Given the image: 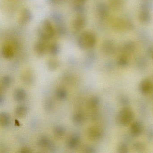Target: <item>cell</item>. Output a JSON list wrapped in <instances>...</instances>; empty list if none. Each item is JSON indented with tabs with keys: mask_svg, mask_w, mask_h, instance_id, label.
<instances>
[{
	"mask_svg": "<svg viewBox=\"0 0 153 153\" xmlns=\"http://www.w3.org/2000/svg\"><path fill=\"white\" fill-rule=\"evenodd\" d=\"M39 38L48 42L52 38L55 33V29L50 20L44 19L40 24L38 28Z\"/></svg>",
	"mask_w": 153,
	"mask_h": 153,
	"instance_id": "cell-1",
	"label": "cell"
},
{
	"mask_svg": "<svg viewBox=\"0 0 153 153\" xmlns=\"http://www.w3.org/2000/svg\"><path fill=\"white\" fill-rule=\"evenodd\" d=\"M96 43V38L94 34L88 31H84L78 39V44L83 50L93 48Z\"/></svg>",
	"mask_w": 153,
	"mask_h": 153,
	"instance_id": "cell-2",
	"label": "cell"
},
{
	"mask_svg": "<svg viewBox=\"0 0 153 153\" xmlns=\"http://www.w3.org/2000/svg\"><path fill=\"white\" fill-rule=\"evenodd\" d=\"M133 118L132 112L128 108L123 109L119 113L118 120L123 125H127L132 120Z\"/></svg>",
	"mask_w": 153,
	"mask_h": 153,
	"instance_id": "cell-3",
	"label": "cell"
},
{
	"mask_svg": "<svg viewBox=\"0 0 153 153\" xmlns=\"http://www.w3.org/2000/svg\"><path fill=\"white\" fill-rule=\"evenodd\" d=\"M85 19L84 16L79 15L76 17L71 23V28L74 33L80 32L85 27Z\"/></svg>",
	"mask_w": 153,
	"mask_h": 153,
	"instance_id": "cell-4",
	"label": "cell"
},
{
	"mask_svg": "<svg viewBox=\"0 0 153 153\" xmlns=\"http://www.w3.org/2000/svg\"><path fill=\"white\" fill-rule=\"evenodd\" d=\"M32 19V14L29 10L24 8L21 10L18 18V23L20 25H26Z\"/></svg>",
	"mask_w": 153,
	"mask_h": 153,
	"instance_id": "cell-5",
	"label": "cell"
},
{
	"mask_svg": "<svg viewBox=\"0 0 153 153\" xmlns=\"http://www.w3.org/2000/svg\"><path fill=\"white\" fill-rule=\"evenodd\" d=\"M48 42L39 39L36 42L34 45V50L37 54L42 55L45 53L47 49V43Z\"/></svg>",
	"mask_w": 153,
	"mask_h": 153,
	"instance_id": "cell-6",
	"label": "cell"
},
{
	"mask_svg": "<svg viewBox=\"0 0 153 153\" xmlns=\"http://www.w3.org/2000/svg\"><path fill=\"white\" fill-rule=\"evenodd\" d=\"M2 53L3 56L6 59H11L15 54L14 46L10 44L5 45L2 48Z\"/></svg>",
	"mask_w": 153,
	"mask_h": 153,
	"instance_id": "cell-7",
	"label": "cell"
},
{
	"mask_svg": "<svg viewBox=\"0 0 153 153\" xmlns=\"http://www.w3.org/2000/svg\"><path fill=\"white\" fill-rule=\"evenodd\" d=\"M151 88V84L149 80L145 79L140 84V89L143 93H147L150 91Z\"/></svg>",
	"mask_w": 153,
	"mask_h": 153,
	"instance_id": "cell-8",
	"label": "cell"
},
{
	"mask_svg": "<svg viewBox=\"0 0 153 153\" xmlns=\"http://www.w3.org/2000/svg\"><path fill=\"white\" fill-rule=\"evenodd\" d=\"M131 128V131L134 136H138L140 134L142 131V127L138 123H133Z\"/></svg>",
	"mask_w": 153,
	"mask_h": 153,
	"instance_id": "cell-9",
	"label": "cell"
},
{
	"mask_svg": "<svg viewBox=\"0 0 153 153\" xmlns=\"http://www.w3.org/2000/svg\"><path fill=\"white\" fill-rule=\"evenodd\" d=\"M49 53L51 55H57L59 51V46L56 43H52L48 46Z\"/></svg>",
	"mask_w": 153,
	"mask_h": 153,
	"instance_id": "cell-10",
	"label": "cell"
},
{
	"mask_svg": "<svg viewBox=\"0 0 153 153\" xmlns=\"http://www.w3.org/2000/svg\"><path fill=\"white\" fill-rule=\"evenodd\" d=\"M101 135L100 131L97 128H94L90 131V136L93 138H97Z\"/></svg>",
	"mask_w": 153,
	"mask_h": 153,
	"instance_id": "cell-11",
	"label": "cell"
},
{
	"mask_svg": "<svg viewBox=\"0 0 153 153\" xmlns=\"http://www.w3.org/2000/svg\"><path fill=\"white\" fill-rule=\"evenodd\" d=\"M79 140L76 137H72L69 142V146L71 148L75 147L78 144Z\"/></svg>",
	"mask_w": 153,
	"mask_h": 153,
	"instance_id": "cell-12",
	"label": "cell"
},
{
	"mask_svg": "<svg viewBox=\"0 0 153 153\" xmlns=\"http://www.w3.org/2000/svg\"><path fill=\"white\" fill-rule=\"evenodd\" d=\"M25 94L22 90H19L17 91L16 94V98L18 100H22L25 98Z\"/></svg>",
	"mask_w": 153,
	"mask_h": 153,
	"instance_id": "cell-13",
	"label": "cell"
},
{
	"mask_svg": "<svg viewBox=\"0 0 153 153\" xmlns=\"http://www.w3.org/2000/svg\"><path fill=\"white\" fill-rule=\"evenodd\" d=\"M17 111V114L19 116H23L26 113V110L24 107H20Z\"/></svg>",
	"mask_w": 153,
	"mask_h": 153,
	"instance_id": "cell-14",
	"label": "cell"
},
{
	"mask_svg": "<svg viewBox=\"0 0 153 153\" xmlns=\"http://www.w3.org/2000/svg\"><path fill=\"white\" fill-rule=\"evenodd\" d=\"M1 123L3 124V125H7L8 123V118L7 116L5 114H3V115H1Z\"/></svg>",
	"mask_w": 153,
	"mask_h": 153,
	"instance_id": "cell-15",
	"label": "cell"
},
{
	"mask_svg": "<svg viewBox=\"0 0 153 153\" xmlns=\"http://www.w3.org/2000/svg\"><path fill=\"white\" fill-rule=\"evenodd\" d=\"M58 96L60 98H63L65 97L66 96V93L62 90H59L58 93Z\"/></svg>",
	"mask_w": 153,
	"mask_h": 153,
	"instance_id": "cell-16",
	"label": "cell"
},
{
	"mask_svg": "<svg viewBox=\"0 0 153 153\" xmlns=\"http://www.w3.org/2000/svg\"><path fill=\"white\" fill-rule=\"evenodd\" d=\"M55 132H56V136L61 137L63 135V131L62 130V129L59 128L55 131Z\"/></svg>",
	"mask_w": 153,
	"mask_h": 153,
	"instance_id": "cell-17",
	"label": "cell"
},
{
	"mask_svg": "<svg viewBox=\"0 0 153 153\" xmlns=\"http://www.w3.org/2000/svg\"><path fill=\"white\" fill-rule=\"evenodd\" d=\"M83 116L81 114H78L76 115V116H75V120H76V121L78 122H79L82 121V120H83Z\"/></svg>",
	"mask_w": 153,
	"mask_h": 153,
	"instance_id": "cell-18",
	"label": "cell"
},
{
	"mask_svg": "<svg viewBox=\"0 0 153 153\" xmlns=\"http://www.w3.org/2000/svg\"><path fill=\"white\" fill-rule=\"evenodd\" d=\"M47 1L51 4H58L60 1V0H47Z\"/></svg>",
	"mask_w": 153,
	"mask_h": 153,
	"instance_id": "cell-19",
	"label": "cell"
},
{
	"mask_svg": "<svg viewBox=\"0 0 153 153\" xmlns=\"http://www.w3.org/2000/svg\"><path fill=\"white\" fill-rule=\"evenodd\" d=\"M76 1V3H80V4H84L87 0H74Z\"/></svg>",
	"mask_w": 153,
	"mask_h": 153,
	"instance_id": "cell-20",
	"label": "cell"
}]
</instances>
